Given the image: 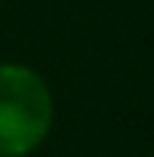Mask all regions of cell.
Instances as JSON below:
<instances>
[{"label":"cell","instance_id":"1","mask_svg":"<svg viewBox=\"0 0 154 157\" xmlns=\"http://www.w3.org/2000/svg\"><path fill=\"white\" fill-rule=\"evenodd\" d=\"M55 128L48 80L23 61L0 64V157H32Z\"/></svg>","mask_w":154,"mask_h":157}]
</instances>
